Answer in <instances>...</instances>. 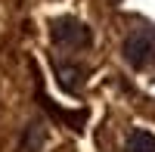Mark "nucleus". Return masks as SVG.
I'll list each match as a JSON object with an SVG mask.
<instances>
[{
    "label": "nucleus",
    "mask_w": 155,
    "mask_h": 152,
    "mask_svg": "<svg viewBox=\"0 0 155 152\" xmlns=\"http://www.w3.org/2000/svg\"><path fill=\"white\" fill-rule=\"evenodd\" d=\"M124 59L130 62L134 68H146L155 62V31L152 28H140L134 34H127V41L121 47Z\"/></svg>",
    "instance_id": "obj_1"
},
{
    "label": "nucleus",
    "mask_w": 155,
    "mask_h": 152,
    "mask_svg": "<svg viewBox=\"0 0 155 152\" xmlns=\"http://www.w3.org/2000/svg\"><path fill=\"white\" fill-rule=\"evenodd\" d=\"M53 41L59 47H68V50H78V47H87L90 41H93V34H90V28L84 22H78L71 16H62L53 22Z\"/></svg>",
    "instance_id": "obj_2"
},
{
    "label": "nucleus",
    "mask_w": 155,
    "mask_h": 152,
    "mask_svg": "<svg viewBox=\"0 0 155 152\" xmlns=\"http://www.w3.org/2000/svg\"><path fill=\"white\" fill-rule=\"evenodd\" d=\"M127 152H155V134L152 131H143V127H137L127 134V143H124Z\"/></svg>",
    "instance_id": "obj_3"
},
{
    "label": "nucleus",
    "mask_w": 155,
    "mask_h": 152,
    "mask_svg": "<svg viewBox=\"0 0 155 152\" xmlns=\"http://www.w3.org/2000/svg\"><path fill=\"white\" fill-rule=\"evenodd\" d=\"M59 74H62V84H65V87H74V74H78V68H59Z\"/></svg>",
    "instance_id": "obj_4"
}]
</instances>
